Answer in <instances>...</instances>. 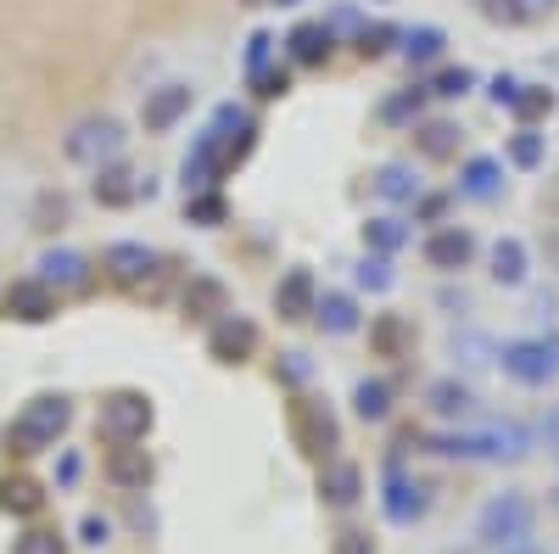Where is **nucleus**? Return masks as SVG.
Wrapping results in <instances>:
<instances>
[{
  "mask_svg": "<svg viewBox=\"0 0 559 554\" xmlns=\"http://www.w3.org/2000/svg\"><path fill=\"white\" fill-rule=\"evenodd\" d=\"M68 426H73V403H68L62 392H39V398H28V403L17 409L7 443H12L17 453H45V448L62 443Z\"/></svg>",
  "mask_w": 559,
  "mask_h": 554,
  "instance_id": "f257e3e1",
  "label": "nucleus"
},
{
  "mask_svg": "<svg viewBox=\"0 0 559 554\" xmlns=\"http://www.w3.org/2000/svg\"><path fill=\"white\" fill-rule=\"evenodd\" d=\"M437 453H448V459H526L532 437L503 421V426H481V432H442Z\"/></svg>",
  "mask_w": 559,
  "mask_h": 554,
  "instance_id": "f03ea898",
  "label": "nucleus"
},
{
  "mask_svg": "<svg viewBox=\"0 0 559 554\" xmlns=\"http://www.w3.org/2000/svg\"><path fill=\"white\" fill-rule=\"evenodd\" d=\"M123 123L112 118V113H90V118H79L68 134H62V152H68V163H84V168H102V163H112V157H123Z\"/></svg>",
  "mask_w": 559,
  "mask_h": 554,
  "instance_id": "7ed1b4c3",
  "label": "nucleus"
},
{
  "mask_svg": "<svg viewBox=\"0 0 559 554\" xmlns=\"http://www.w3.org/2000/svg\"><path fill=\"white\" fill-rule=\"evenodd\" d=\"M152 421H157L152 398H146V392H134V387H118V392H107V398H102L96 432H102L112 448H118V443H146Z\"/></svg>",
  "mask_w": 559,
  "mask_h": 554,
  "instance_id": "20e7f679",
  "label": "nucleus"
},
{
  "mask_svg": "<svg viewBox=\"0 0 559 554\" xmlns=\"http://www.w3.org/2000/svg\"><path fill=\"white\" fill-rule=\"evenodd\" d=\"M532 504L521 498V493H498L487 510H481V521H476V538L481 543H492V549H515V543H526L532 538Z\"/></svg>",
  "mask_w": 559,
  "mask_h": 554,
  "instance_id": "39448f33",
  "label": "nucleus"
},
{
  "mask_svg": "<svg viewBox=\"0 0 559 554\" xmlns=\"http://www.w3.org/2000/svg\"><path fill=\"white\" fill-rule=\"evenodd\" d=\"M292 432H297V448L308 453V459H336V448H342V432H336V414H331V403H319V398H297L292 403Z\"/></svg>",
  "mask_w": 559,
  "mask_h": 554,
  "instance_id": "423d86ee",
  "label": "nucleus"
},
{
  "mask_svg": "<svg viewBox=\"0 0 559 554\" xmlns=\"http://www.w3.org/2000/svg\"><path fill=\"white\" fill-rule=\"evenodd\" d=\"M498 364H503V376H509V381H521V387H548V381L559 376L554 347H548V342H532V337L503 342V347H498Z\"/></svg>",
  "mask_w": 559,
  "mask_h": 554,
  "instance_id": "0eeeda50",
  "label": "nucleus"
},
{
  "mask_svg": "<svg viewBox=\"0 0 559 554\" xmlns=\"http://www.w3.org/2000/svg\"><path fill=\"white\" fill-rule=\"evenodd\" d=\"M419 252H426V263H431L437 274H459V269L476 263V229H471V224H437Z\"/></svg>",
  "mask_w": 559,
  "mask_h": 554,
  "instance_id": "6e6552de",
  "label": "nucleus"
},
{
  "mask_svg": "<svg viewBox=\"0 0 559 554\" xmlns=\"http://www.w3.org/2000/svg\"><path fill=\"white\" fill-rule=\"evenodd\" d=\"M191 107H197V90L174 79V84L146 90V102H140V123H146V134H168Z\"/></svg>",
  "mask_w": 559,
  "mask_h": 554,
  "instance_id": "1a4fd4ad",
  "label": "nucleus"
},
{
  "mask_svg": "<svg viewBox=\"0 0 559 554\" xmlns=\"http://www.w3.org/2000/svg\"><path fill=\"white\" fill-rule=\"evenodd\" d=\"M252 347H258V326L247 314H224V319H213V331H207V353L218 358V364H247L252 358Z\"/></svg>",
  "mask_w": 559,
  "mask_h": 554,
  "instance_id": "9d476101",
  "label": "nucleus"
},
{
  "mask_svg": "<svg viewBox=\"0 0 559 554\" xmlns=\"http://www.w3.org/2000/svg\"><path fill=\"white\" fill-rule=\"evenodd\" d=\"M90 191H96V202H102V208H134L140 197L152 191V185L140 179L123 157H112V163H102V168H96V185H90Z\"/></svg>",
  "mask_w": 559,
  "mask_h": 554,
  "instance_id": "9b49d317",
  "label": "nucleus"
},
{
  "mask_svg": "<svg viewBox=\"0 0 559 554\" xmlns=\"http://www.w3.org/2000/svg\"><path fill=\"white\" fill-rule=\"evenodd\" d=\"M7 314L23 319V326H39V319L57 314V286H45L39 274H23V281L7 286Z\"/></svg>",
  "mask_w": 559,
  "mask_h": 554,
  "instance_id": "f8f14e48",
  "label": "nucleus"
},
{
  "mask_svg": "<svg viewBox=\"0 0 559 554\" xmlns=\"http://www.w3.org/2000/svg\"><path fill=\"white\" fill-rule=\"evenodd\" d=\"M34 274H39L45 286H57V292H84L96 269H90V258H84V252H73V247H51V252H45V258L34 263Z\"/></svg>",
  "mask_w": 559,
  "mask_h": 554,
  "instance_id": "ddd939ff",
  "label": "nucleus"
},
{
  "mask_svg": "<svg viewBox=\"0 0 559 554\" xmlns=\"http://www.w3.org/2000/svg\"><path fill=\"white\" fill-rule=\"evenodd\" d=\"M459 146H464L459 118H419L414 123V152L426 157V163H453Z\"/></svg>",
  "mask_w": 559,
  "mask_h": 554,
  "instance_id": "4468645a",
  "label": "nucleus"
},
{
  "mask_svg": "<svg viewBox=\"0 0 559 554\" xmlns=\"http://www.w3.org/2000/svg\"><path fill=\"white\" fill-rule=\"evenodd\" d=\"M313 303H319V281H313V269H286L280 274V286H274V308L280 319H313Z\"/></svg>",
  "mask_w": 559,
  "mask_h": 554,
  "instance_id": "2eb2a0df",
  "label": "nucleus"
},
{
  "mask_svg": "<svg viewBox=\"0 0 559 554\" xmlns=\"http://www.w3.org/2000/svg\"><path fill=\"white\" fill-rule=\"evenodd\" d=\"M102 269L112 274V281L134 286V281H146V274L157 269V252H152L146 241H112V247L102 252Z\"/></svg>",
  "mask_w": 559,
  "mask_h": 554,
  "instance_id": "dca6fc26",
  "label": "nucleus"
},
{
  "mask_svg": "<svg viewBox=\"0 0 559 554\" xmlns=\"http://www.w3.org/2000/svg\"><path fill=\"white\" fill-rule=\"evenodd\" d=\"M498 191H503V163L498 157H464L459 197L464 202H498Z\"/></svg>",
  "mask_w": 559,
  "mask_h": 554,
  "instance_id": "f3484780",
  "label": "nucleus"
},
{
  "mask_svg": "<svg viewBox=\"0 0 559 554\" xmlns=\"http://www.w3.org/2000/svg\"><path fill=\"white\" fill-rule=\"evenodd\" d=\"M107 476H112L118 487H129V493H146V487H152V453L140 448V443H118V448L107 453Z\"/></svg>",
  "mask_w": 559,
  "mask_h": 554,
  "instance_id": "a211bd4d",
  "label": "nucleus"
},
{
  "mask_svg": "<svg viewBox=\"0 0 559 554\" xmlns=\"http://www.w3.org/2000/svg\"><path fill=\"white\" fill-rule=\"evenodd\" d=\"M319 493H324V504H336V510H353L358 493H364V471L353 465V459H324Z\"/></svg>",
  "mask_w": 559,
  "mask_h": 554,
  "instance_id": "6ab92c4d",
  "label": "nucleus"
},
{
  "mask_svg": "<svg viewBox=\"0 0 559 554\" xmlns=\"http://www.w3.org/2000/svg\"><path fill=\"white\" fill-rule=\"evenodd\" d=\"M331 45H336L331 23H297L286 34V57L302 62V68H319V62H331Z\"/></svg>",
  "mask_w": 559,
  "mask_h": 554,
  "instance_id": "aec40b11",
  "label": "nucleus"
},
{
  "mask_svg": "<svg viewBox=\"0 0 559 554\" xmlns=\"http://www.w3.org/2000/svg\"><path fill=\"white\" fill-rule=\"evenodd\" d=\"M487 269H492V281H498V286H521L526 274H532V252H526V241H521V236H498L492 252H487Z\"/></svg>",
  "mask_w": 559,
  "mask_h": 554,
  "instance_id": "412c9836",
  "label": "nucleus"
},
{
  "mask_svg": "<svg viewBox=\"0 0 559 554\" xmlns=\"http://www.w3.org/2000/svg\"><path fill=\"white\" fill-rule=\"evenodd\" d=\"M313 326H319L324 337H353V331H358V303H353L347 292H319Z\"/></svg>",
  "mask_w": 559,
  "mask_h": 554,
  "instance_id": "4be33fe9",
  "label": "nucleus"
},
{
  "mask_svg": "<svg viewBox=\"0 0 559 554\" xmlns=\"http://www.w3.org/2000/svg\"><path fill=\"white\" fill-rule=\"evenodd\" d=\"M426 510H431V493H426V482H408V476H392V482H386V516H392L397 527L419 521Z\"/></svg>",
  "mask_w": 559,
  "mask_h": 554,
  "instance_id": "5701e85b",
  "label": "nucleus"
},
{
  "mask_svg": "<svg viewBox=\"0 0 559 554\" xmlns=\"http://www.w3.org/2000/svg\"><path fill=\"white\" fill-rule=\"evenodd\" d=\"M185 314H197V319H224V314H229L224 281H213V274H197V281L185 286Z\"/></svg>",
  "mask_w": 559,
  "mask_h": 554,
  "instance_id": "b1692460",
  "label": "nucleus"
},
{
  "mask_svg": "<svg viewBox=\"0 0 559 554\" xmlns=\"http://www.w3.org/2000/svg\"><path fill=\"white\" fill-rule=\"evenodd\" d=\"M403 247H408V224H403L397 213H381V219L364 224V252L392 258V252H403Z\"/></svg>",
  "mask_w": 559,
  "mask_h": 554,
  "instance_id": "393cba45",
  "label": "nucleus"
},
{
  "mask_svg": "<svg viewBox=\"0 0 559 554\" xmlns=\"http://www.w3.org/2000/svg\"><path fill=\"white\" fill-rule=\"evenodd\" d=\"M426 403L442 414V421H464V414L476 409V392L464 387V381H453V376H448V381H431V387H426Z\"/></svg>",
  "mask_w": 559,
  "mask_h": 554,
  "instance_id": "a878e982",
  "label": "nucleus"
},
{
  "mask_svg": "<svg viewBox=\"0 0 559 554\" xmlns=\"http://www.w3.org/2000/svg\"><path fill=\"white\" fill-rule=\"evenodd\" d=\"M442 51H448V34L431 28V23L403 34V62H408V68H431V62H442Z\"/></svg>",
  "mask_w": 559,
  "mask_h": 554,
  "instance_id": "bb28decb",
  "label": "nucleus"
},
{
  "mask_svg": "<svg viewBox=\"0 0 559 554\" xmlns=\"http://www.w3.org/2000/svg\"><path fill=\"white\" fill-rule=\"evenodd\" d=\"M376 197L381 202H419V174L408 163H386L376 174Z\"/></svg>",
  "mask_w": 559,
  "mask_h": 554,
  "instance_id": "cd10ccee",
  "label": "nucleus"
},
{
  "mask_svg": "<svg viewBox=\"0 0 559 554\" xmlns=\"http://www.w3.org/2000/svg\"><path fill=\"white\" fill-rule=\"evenodd\" d=\"M353 409H358V421H386L392 414V381H381V376L358 381L353 387Z\"/></svg>",
  "mask_w": 559,
  "mask_h": 554,
  "instance_id": "c85d7f7f",
  "label": "nucleus"
},
{
  "mask_svg": "<svg viewBox=\"0 0 559 554\" xmlns=\"http://www.w3.org/2000/svg\"><path fill=\"white\" fill-rule=\"evenodd\" d=\"M39 504H45V487L39 482H28V476L0 482V510H7V516H39Z\"/></svg>",
  "mask_w": 559,
  "mask_h": 554,
  "instance_id": "c756f323",
  "label": "nucleus"
},
{
  "mask_svg": "<svg viewBox=\"0 0 559 554\" xmlns=\"http://www.w3.org/2000/svg\"><path fill=\"white\" fill-rule=\"evenodd\" d=\"M509 113L537 129V118L554 113V90H548V84H521V90H515V102H509Z\"/></svg>",
  "mask_w": 559,
  "mask_h": 554,
  "instance_id": "7c9ffc66",
  "label": "nucleus"
},
{
  "mask_svg": "<svg viewBox=\"0 0 559 554\" xmlns=\"http://www.w3.org/2000/svg\"><path fill=\"white\" fill-rule=\"evenodd\" d=\"M471 90H476V73L471 68H437L426 79V96H437V102H459V96H471Z\"/></svg>",
  "mask_w": 559,
  "mask_h": 554,
  "instance_id": "2f4dec72",
  "label": "nucleus"
},
{
  "mask_svg": "<svg viewBox=\"0 0 559 554\" xmlns=\"http://www.w3.org/2000/svg\"><path fill=\"white\" fill-rule=\"evenodd\" d=\"M185 219L202 224V229H218V224H224V197H218V185H207V191H185Z\"/></svg>",
  "mask_w": 559,
  "mask_h": 554,
  "instance_id": "473e14b6",
  "label": "nucleus"
},
{
  "mask_svg": "<svg viewBox=\"0 0 559 554\" xmlns=\"http://www.w3.org/2000/svg\"><path fill=\"white\" fill-rule=\"evenodd\" d=\"M353 281H358L364 292H392V286H397L392 258H381V252H364V258H358V269H353Z\"/></svg>",
  "mask_w": 559,
  "mask_h": 554,
  "instance_id": "72a5a7b5",
  "label": "nucleus"
},
{
  "mask_svg": "<svg viewBox=\"0 0 559 554\" xmlns=\"http://www.w3.org/2000/svg\"><path fill=\"white\" fill-rule=\"evenodd\" d=\"M509 163L515 168H543V134L532 123H521L515 134H509Z\"/></svg>",
  "mask_w": 559,
  "mask_h": 554,
  "instance_id": "f704fd0d",
  "label": "nucleus"
},
{
  "mask_svg": "<svg viewBox=\"0 0 559 554\" xmlns=\"http://www.w3.org/2000/svg\"><path fill=\"white\" fill-rule=\"evenodd\" d=\"M419 113H426V84L419 90H403V96H392L386 107H381V123H419Z\"/></svg>",
  "mask_w": 559,
  "mask_h": 554,
  "instance_id": "c9c22d12",
  "label": "nucleus"
},
{
  "mask_svg": "<svg viewBox=\"0 0 559 554\" xmlns=\"http://www.w3.org/2000/svg\"><path fill=\"white\" fill-rule=\"evenodd\" d=\"M503 7H509V28H532L559 12V0H503Z\"/></svg>",
  "mask_w": 559,
  "mask_h": 554,
  "instance_id": "e433bc0d",
  "label": "nucleus"
},
{
  "mask_svg": "<svg viewBox=\"0 0 559 554\" xmlns=\"http://www.w3.org/2000/svg\"><path fill=\"white\" fill-rule=\"evenodd\" d=\"M12 554H68V543H62V532H45V527H28L17 543H12Z\"/></svg>",
  "mask_w": 559,
  "mask_h": 554,
  "instance_id": "4c0bfd02",
  "label": "nucleus"
},
{
  "mask_svg": "<svg viewBox=\"0 0 559 554\" xmlns=\"http://www.w3.org/2000/svg\"><path fill=\"white\" fill-rule=\"evenodd\" d=\"M392 39H403V34H397V28H386V23H376V28H364V34H358V57H364V62H376V57H386V51H392Z\"/></svg>",
  "mask_w": 559,
  "mask_h": 554,
  "instance_id": "58836bf2",
  "label": "nucleus"
},
{
  "mask_svg": "<svg viewBox=\"0 0 559 554\" xmlns=\"http://www.w3.org/2000/svg\"><path fill=\"white\" fill-rule=\"evenodd\" d=\"M247 79H252V90H258L263 102H274V96H286V90H292L286 68H258V73H247Z\"/></svg>",
  "mask_w": 559,
  "mask_h": 554,
  "instance_id": "ea45409f",
  "label": "nucleus"
},
{
  "mask_svg": "<svg viewBox=\"0 0 559 554\" xmlns=\"http://www.w3.org/2000/svg\"><path fill=\"white\" fill-rule=\"evenodd\" d=\"M403 342H408V326H403L397 314H386L381 326H376V347H381L386 358H397V347H403Z\"/></svg>",
  "mask_w": 559,
  "mask_h": 554,
  "instance_id": "a19ab883",
  "label": "nucleus"
},
{
  "mask_svg": "<svg viewBox=\"0 0 559 554\" xmlns=\"http://www.w3.org/2000/svg\"><path fill=\"white\" fill-rule=\"evenodd\" d=\"M269 57H274V39H269V34H252V39H247V73L269 68Z\"/></svg>",
  "mask_w": 559,
  "mask_h": 554,
  "instance_id": "79ce46f5",
  "label": "nucleus"
},
{
  "mask_svg": "<svg viewBox=\"0 0 559 554\" xmlns=\"http://www.w3.org/2000/svg\"><path fill=\"white\" fill-rule=\"evenodd\" d=\"M515 90H521V79H515V73H498V79H492V90H487V96H492L498 107H509V102H515Z\"/></svg>",
  "mask_w": 559,
  "mask_h": 554,
  "instance_id": "37998d69",
  "label": "nucleus"
},
{
  "mask_svg": "<svg viewBox=\"0 0 559 554\" xmlns=\"http://www.w3.org/2000/svg\"><path fill=\"white\" fill-rule=\"evenodd\" d=\"M442 213H448V197H419V202H414V219H431V224H437Z\"/></svg>",
  "mask_w": 559,
  "mask_h": 554,
  "instance_id": "c03bdc74",
  "label": "nucleus"
},
{
  "mask_svg": "<svg viewBox=\"0 0 559 554\" xmlns=\"http://www.w3.org/2000/svg\"><path fill=\"white\" fill-rule=\"evenodd\" d=\"M107 532H112V527H107L102 516H84V543H107Z\"/></svg>",
  "mask_w": 559,
  "mask_h": 554,
  "instance_id": "a18cd8bd",
  "label": "nucleus"
},
{
  "mask_svg": "<svg viewBox=\"0 0 559 554\" xmlns=\"http://www.w3.org/2000/svg\"><path fill=\"white\" fill-rule=\"evenodd\" d=\"M476 12H481L487 23H509V7H503V0H476Z\"/></svg>",
  "mask_w": 559,
  "mask_h": 554,
  "instance_id": "49530a36",
  "label": "nucleus"
},
{
  "mask_svg": "<svg viewBox=\"0 0 559 554\" xmlns=\"http://www.w3.org/2000/svg\"><path fill=\"white\" fill-rule=\"evenodd\" d=\"M342 554H369V543H364L358 532H347V543H342Z\"/></svg>",
  "mask_w": 559,
  "mask_h": 554,
  "instance_id": "de8ad7c7",
  "label": "nucleus"
},
{
  "mask_svg": "<svg viewBox=\"0 0 559 554\" xmlns=\"http://www.w3.org/2000/svg\"><path fill=\"white\" fill-rule=\"evenodd\" d=\"M241 7H297V0H241Z\"/></svg>",
  "mask_w": 559,
  "mask_h": 554,
  "instance_id": "09e8293b",
  "label": "nucleus"
},
{
  "mask_svg": "<svg viewBox=\"0 0 559 554\" xmlns=\"http://www.w3.org/2000/svg\"><path fill=\"white\" fill-rule=\"evenodd\" d=\"M503 554H543V549H532V543H515V549H503Z\"/></svg>",
  "mask_w": 559,
  "mask_h": 554,
  "instance_id": "8fccbe9b",
  "label": "nucleus"
}]
</instances>
